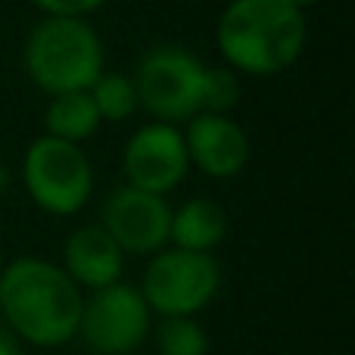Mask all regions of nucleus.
Returning a JSON list of instances; mask_svg holds the SVG:
<instances>
[{"label": "nucleus", "instance_id": "4468645a", "mask_svg": "<svg viewBox=\"0 0 355 355\" xmlns=\"http://www.w3.org/2000/svg\"><path fill=\"white\" fill-rule=\"evenodd\" d=\"M87 94L100 112V122H128L141 110L135 81L125 72H100V78L87 87Z\"/></svg>", "mask_w": 355, "mask_h": 355}, {"label": "nucleus", "instance_id": "423d86ee", "mask_svg": "<svg viewBox=\"0 0 355 355\" xmlns=\"http://www.w3.org/2000/svg\"><path fill=\"white\" fill-rule=\"evenodd\" d=\"M137 290L144 293L150 312L159 318H172V315L196 318L218 296L221 265L215 252H190L166 246L150 256Z\"/></svg>", "mask_w": 355, "mask_h": 355}, {"label": "nucleus", "instance_id": "0eeeda50", "mask_svg": "<svg viewBox=\"0 0 355 355\" xmlns=\"http://www.w3.org/2000/svg\"><path fill=\"white\" fill-rule=\"evenodd\" d=\"M153 318L141 290L116 281L85 296L78 337L94 355H135L153 334Z\"/></svg>", "mask_w": 355, "mask_h": 355}, {"label": "nucleus", "instance_id": "f8f14e48", "mask_svg": "<svg viewBox=\"0 0 355 355\" xmlns=\"http://www.w3.org/2000/svg\"><path fill=\"white\" fill-rule=\"evenodd\" d=\"M227 218L225 206L209 196H193L172 209V225H168V246L190 252H215L227 237Z\"/></svg>", "mask_w": 355, "mask_h": 355}, {"label": "nucleus", "instance_id": "2eb2a0df", "mask_svg": "<svg viewBox=\"0 0 355 355\" xmlns=\"http://www.w3.org/2000/svg\"><path fill=\"white\" fill-rule=\"evenodd\" d=\"M150 337L159 355H209V334L202 331L200 321L187 315L159 318Z\"/></svg>", "mask_w": 355, "mask_h": 355}, {"label": "nucleus", "instance_id": "20e7f679", "mask_svg": "<svg viewBox=\"0 0 355 355\" xmlns=\"http://www.w3.org/2000/svg\"><path fill=\"white\" fill-rule=\"evenodd\" d=\"M19 178L41 212L53 218H72L94 196V166L81 144L41 135L25 147Z\"/></svg>", "mask_w": 355, "mask_h": 355}, {"label": "nucleus", "instance_id": "9d476101", "mask_svg": "<svg viewBox=\"0 0 355 355\" xmlns=\"http://www.w3.org/2000/svg\"><path fill=\"white\" fill-rule=\"evenodd\" d=\"M190 168L212 181H231L250 166V135L234 116L196 112L181 128Z\"/></svg>", "mask_w": 355, "mask_h": 355}, {"label": "nucleus", "instance_id": "6e6552de", "mask_svg": "<svg viewBox=\"0 0 355 355\" xmlns=\"http://www.w3.org/2000/svg\"><path fill=\"white\" fill-rule=\"evenodd\" d=\"M190 159L184 147L181 125L147 122L125 141L122 147V175L125 184L137 190L168 196L187 181Z\"/></svg>", "mask_w": 355, "mask_h": 355}, {"label": "nucleus", "instance_id": "39448f33", "mask_svg": "<svg viewBox=\"0 0 355 355\" xmlns=\"http://www.w3.org/2000/svg\"><path fill=\"white\" fill-rule=\"evenodd\" d=\"M131 81L137 91V106L153 122L184 125L202 106L206 62L187 47L159 44L137 60Z\"/></svg>", "mask_w": 355, "mask_h": 355}, {"label": "nucleus", "instance_id": "6ab92c4d", "mask_svg": "<svg viewBox=\"0 0 355 355\" xmlns=\"http://www.w3.org/2000/svg\"><path fill=\"white\" fill-rule=\"evenodd\" d=\"M290 3H296V6H300V10H309V6L321 3V0H290Z\"/></svg>", "mask_w": 355, "mask_h": 355}, {"label": "nucleus", "instance_id": "f3484780", "mask_svg": "<svg viewBox=\"0 0 355 355\" xmlns=\"http://www.w3.org/2000/svg\"><path fill=\"white\" fill-rule=\"evenodd\" d=\"M44 16H91L106 0H28Z\"/></svg>", "mask_w": 355, "mask_h": 355}, {"label": "nucleus", "instance_id": "f257e3e1", "mask_svg": "<svg viewBox=\"0 0 355 355\" xmlns=\"http://www.w3.org/2000/svg\"><path fill=\"white\" fill-rule=\"evenodd\" d=\"M85 293L56 262L19 256L0 268V321L22 346L60 349L78 340Z\"/></svg>", "mask_w": 355, "mask_h": 355}, {"label": "nucleus", "instance_id": "f03ea898", "mask_svg": "<svg viewBox=\"0 0 355 355\" xmlns=\"http://www.w3.org/2000/svg\"><path fill=\"white\" fill-rule=\"evenodd\" d=\"M306 10L290 0H231L215 22L225 66L252 78L287 72L306 53Z\"/></svg>", "mask_w": 355, "mask_h": 355}, {"label": "nucleus", "instance_id": "dca6fc26", "mask_svg": "<svg viewBox=\"0 0 355 355\" xmlns=\"http://www.w3.org/2000/svg\"><path fill=\"white\" fill-rule=\"evenodd\" d=\"M240 75L227 66H206V81H202V106L200 112H218L231 116L234 106L240 103Z\"/></svg>", "mask_w": 355, "mask_h": 355}, {"label": "nucleus", "instance_id": "aec40b11", "mask_svg": "<svg viewBox=\"0 0 355 355\" xmlns=\"http://www.w3.org/2000/svg\"><path fill=\"white\" fill-rule=\"evenodd\" d=\"M3 262H6V259H3V250H0V268H3Z\"/></svg>", "mask_w": 355, "mask_h": 355}, {"label": "nucleus", "instance_id": "1a4fd4ad", "mask_svg": "<svg viewBox=\"0 0 355 355\" xmlns=\"http://www.w3.org/2000/svg\"><path fill=\"white\" fill-rule=\"evenodd\" d=\"M100 225L110 231L125 256L150 259L168 246L172 202L159 193L137 190L131 184L116 187L100 209Z\"/></svg>", "mask_w": 355, "mask_h": 355}, {"label": "nucleus", "instance_id": "ddd939ff", "mask_svg": "<svg viewBox=\"0 0 355 355\" xmlns=\"http://www.w3.org/2000/svg\"><path fill=\"white\" fill-rule=\"evenodd\" d=\"M100 112L87 91L53 94L44 106V135L69 144H85L100 131Z\"/></svg>", "mask_w": 355, "mask_h": 355}, {"label": "nucleus", "instance_id": "7ed1b4c3", "mask_svg": "<svg viewBox=\"0 0 355 355\" xmlns=\"http://www.w3.org/2000/svg\"><path fill=\"white\" fill-rule=\"evenodd\" d=\"M22 69L47 97L87 91L106 72L103 37L87 16H41L25 35Z\"/></svg>", "mask_w": 355, "mask_h": 355}, {"label": "nucleus", "instance_id": "a211bd4d", "mask_svg": "<svg viewBox=\"0 0 355 355\" xmlns=\"http://www.w3.org/2000/svg\"><path fill=\"white\" fill-rule=\"evenodd\" d=\"M0 355H22V343L3 321H0Z\"/></svg>", "mask_w": 355, "mask_h": 355}, {"label": "nucleus", "instance_id": "9b49d317", "mask_svg": "<svg viewBox=\"0 0 355 355\" xmlns=\"http://www.w3.org/2000/svg\"><path fill=\"white\" fill-rule=\"evenodd\" d=\"M60 268L78 284L81 290H100L122 281L125 275V252L110 237L100 221L72 227L62 243Z\"/></svg>", "mask_w": 355, "mask_h": 355}]
</instances>
